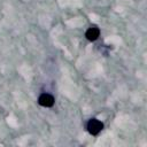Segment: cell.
<instances>
[{
    "label": "cell",
    "mask_w": 147,
    "mask_h": 147,
    "mask_svg": "<svg viewBox=\"0 0 147 147\" xmlns=\"http://www.w3.org/2000/svg\"><path fill=\"white\" fill-rule=\"evenodd\" d=\"M54 98L53 95L48 94V93H42L40 94V96L38 98V103L41 106V107H46V108H49L54 105Z\"/></svg>",
    "instance_id": "obj_2"
},
{
    "label": "cell",
    "mask_w": 147,
    "mask_h": 147,
    "mask_svg": "<svg viewBox=\"0 0 147 147\" xmlns=\"http://www.w3.org/2000/svg\"><path fill=\"white\" fill-rule=\"evenodd\" d=\"M103 129V123L100 122L96 118H91L87 122V131L92 136H96L100 133V131Z\"/></svg>",
    "instance_id": "obj_1"
},
{
    "label": "cell",
    "mask_w": 147,
    "mask_h": 147,
    "mask_svg": "<svg viewBox=\"0 0 147 147\" xmlns=\"http://www.w3.org/2000/svg\"><path fill=\"white\" fill-rule=\"evenodd\" d=\"M99 34H100L99 28H98L96 25H92V26H90V28L87 29V31H86V33H85V37L87 38V40L94 41V40L98 39Z\"/></svg>",
    "instance_id": "obj_3"
}]
</instances>
